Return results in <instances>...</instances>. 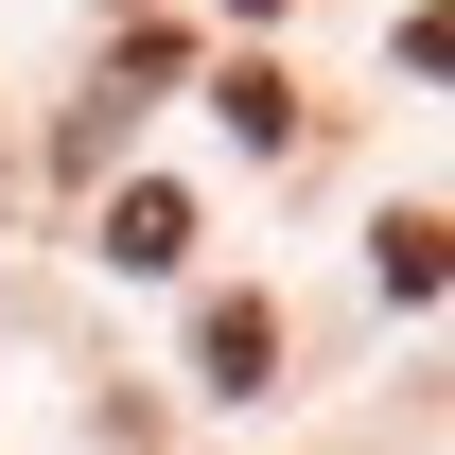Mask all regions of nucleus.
<instances>
[{
    "label": "nucleus",
    "instance_id": "1",
    "mask_svg": "<svg viewBox=\"0 0 455 455\" xmlns=\"http://www.w3.org/2000/svg\"><path fill=\"white\" fill-rule=\"evenodd\" d=\"M193 350H211V386H263V368H281V315H263V298H228Z\"/></svg>",
    "mask_w": 455,
    "mask_h": 455
},
{
    "label": "nucleus",
    "instance_id": "2",
    "mask_svg": "<svg viewBox=\"0 0 455 455\" xmlns=\"http://www.w3.org/2000/svg\"><path fill=\"white\" fill-rule=\"evenodd\" d=\"M106 245H123V263H175V245H193V211H175L158 175H140V193H123V211H106Z\"/></svg>",
    "mask_w": 455,
    "mask_h": 455
},
{
    "label": "nucleus",
    "instance_id": "3",
    "mask_svg": "<svg viewBox=\"0 0 455 455\" xmlns=\"http://www.w3.org/2000/svg\"><path fill=\"white\" fill-rule=\"evenodd\" d=\"M368 263H386V281H403V298H438V281H455V228H420V211H403V228H386V245H368Z\"/></svg>",
    "mask_w": 455,
    "mask_h": 455
},
{
    "label": "nucleus",
    "instance_id": "4",
    "mask_svg": "<svg viewBox=\"0 0 455 455\" xmlns=\"http://www.w3.org/2000/svg\"><path fill=\"white\" fill-rule=\"evenodd\" d=\"M403 70H438V88H455V0H420V18H403Z\"/></svg>",
    "mask_w": 455,
    "mask_h": 455
},
{
    "label": "nucleus",
    "instance_id": "5",
    "mask_svg": "<svg viewBox=\"0 0 455 455\" xmlns=\"http://www.w3.org/2000/svg\"><path fill=\"white\" fill-rule=\"evenodd\" d=\"M245 18H281V0H245Z\"/></svg>",
    "mask_w": 455,
    "mask_h": 455
}]
</instances>
